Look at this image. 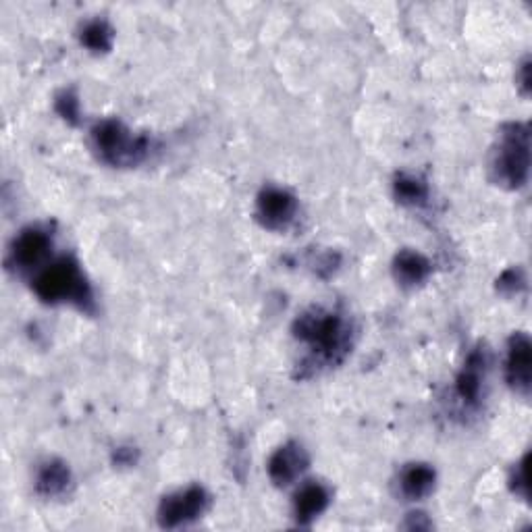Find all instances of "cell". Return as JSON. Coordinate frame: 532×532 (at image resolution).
Masks as SVG:
<instances>
[{"mask_svg":"<svg viewBox=\"0 0 532 532\" xmlns=\"http://www.w3.org/2000/svg\"><path fill=\"white\" fill-rule=\"evenodd\" d=\"M329 501H331V493L325 485L316 483V481L306 483L296 493V499H294V516L298 524L308 526L312 520H316L329 508Z\"/></svg>","mask_w":532,"mask_h":532,"instance_id":"8fae6325","label":"cell"},{"mask_svg":"<svg viewBox=\"0 0 532 532\" xmlns=\"http://www.w3.org/2000/svg\"><path fill=\"white\" fill-rule=\"evenodd\" d=\"M395 198L408 206L424 204L429 198L427 183L414 175H399L395 179Z\"/></svg>","mask_w":532,"mask_h":532,"instance_id":"9a60e30c","label":"cell"},{"mask_svg":"<svg viewBox=\"0 0 532 532\" xmlns=\"http://www.w3.org/2000/svg\"><path fill=\"white\" fill-rule=\"evenodd\" d=\"M92 142L104 163L113 167H133L148 154V140L133 133L115 119H106L92 129Z\"/></svg>","mask_w":532,"mask_h":532,"instance_id":"277c9868","label":"cell"},{"mask_svg":"<svg viewBox=\"0 0 532 532\" xmlns=\"http://www.w3.org/2000/svg\"><path fill=\"white\" fill-rule=\"evenodd\" d=\"M57 106H59V113H61L65 119L73 121V119L77 117V100H75L71 94H65L63 98H59Z\"/></svg>","mask_w":532,"mask_h":532,"instance_id":"d6986e66","label":"cell"},{"mask_svg":"<svg viewBox=\"0 0 532 532\" xmlns=\"http://www.w3.org/2000/svg\"><path fill=\"white\" fill-rule=\"evenodd\" d=\"M50 248H52V237L46 229L28 227L13 239L9 262L17 271H32L48 256Z\"/></svg>","mask_w":532,"mask_h":532,"instance_id":"52a82bcc","label":"cell"},{"mask_svg":"<svg viewBox=\"0 0 532 532\" xmlns=\"http://www.w3.org/2000/svg\"><path fill=\"white\" fill-rule=\"evenodd\" d=\"M528 69H530V65H528V61H524L522 63V67H520V86H522V90L528 94V88H530V77H528Z\"/></svg>","mask_w":532,"mask_h":532,"instance_id":"ffe728a7","label":"cell"},{"mask_svg":"<svg viewBox=\"0 0 532 532\" xmlns=\"http://www.w3.org/2000/svg\"><path fill=\"white\" fill-rule=\"evenodd\" d=\"M208 510V495L202 487H188L161 501L158 522L163 528H179L198 520Z\"/></svg>","mask_w":532,"mask_h":532,"instance_id":"5b68a950","label":"cell"},{"mask_svg":"<svg viewBox=\"0 0 532 532\" xmlns=\"http://www.w3.org/2000/svg\"><path fill=\"white\" fill-rule=\"evenodd\" d=\"M530 366H532V345L526 333H516L508 345L505 358V379L510 387L522 395L530 391Z\"/></svg>","mask_w":532,"mask_h":532,"instance_id":"30bf717a","label":"cell"},{"mask_svg":"<svg viewBox=\"0 0 532 532\" xmlns=\"http://www.w3.org/2000/svg\"><path fill=\"white\" fill-rule=\"evenodd\" d=\"M437 474L429 464H410L399 474V493L408 501L429 497L435 489Z\"/></svg>","mask_w":532,"mask_h":532,"instance_id":"7c38bea8","label":"cell"},{"mask_svg":"<svg viewBox=\"0 0 532 532\" xmlns=\"http://www.w3.org/2000/svg\"><path fill=\"white\" fill-rule=\"evenodd\" d=\"M524 275L520 269H508L497 279V291L503 296H514L524 289Z\"/></svg>","mask_w":532,"mask_h":532,"instance_id":"e0dca14e","label":"cell"},{"mask_svg":"<svg viewBox=\"0 0 532 532\" xmlns=\"http://www.w3.org/2000/svg\"><path fill=\"white\" fill-rule=\"evenodd\" d=\"M34 291L46 304L71 302L82 310H90L94 302L90 285L73 258H59L42 269L34 279Z\"/></svg>","mask_w":532,"mask_h":532,"instance_id":"7a4b0ae2","label":"cell"},{"mask_svg":"<svg viewBox=\"0 0 532 532\" xmlns=\"http://www.w3.org/2000/svg\"><path fill=\"white\" fill-rule=\"evenodd\" d=\"M526 460L528 458H524L518 466H516V472H514V478H512V487H514V491H516V495H520V497H528V483H526Z\"/></svg>","mask_w":532,"mask_h":532,"instance_id":"ac0fdd59","label":"cell"},{"mask_svg":"<svg viewBox=\"0 0 532 532\" xmlns=\"http://www.w3.org/2000/svg\"><path fill=\"white\" fill-rule=\"evenodd\" d=\"M487 370H489L487 350H483V348L474 350L468 356L464 368L460 370V375L456 379V395L466 408H474V406H478V402H481Z\"/></svg>","mask_w":532,"mask_h":532,"instance_id":"ba28073f","label":"cell"},{"mask_svg":"<svg viewBox=\"0 0 532 532\" xmlns=\"http://www.w3.org/2000/svg\"><path fill=\"white\" fill-rule=\"evenodd\" d=\"M308 454L306 449L296 443V441H289L283 447H279L271 462H269V476L271 481L277 487H287L291 483H296L298 478L304 474V470L308 468Z\"/></svg>","mask_w":532,"mask_h":532,"instance_id":"9c48e42d","label":"cell"},{"mask_svg":"<svg viewBox=\"0 0 532 532\" xmlns=\"http://www.w3.org/2000/svg\"><path fill=\"white\" fill-rule=\"evenodd\" d=\"M530 140L524 123H510L501 129L499 146L491 158L493 181L501 188L518 190L528 179Z\"/></svg>","mask_w":532,"mask_h":532,"instance_id":"3957f363","label":"cell"},{"mask_svg":"<svg viewBox=\"0 0 532 532\" xmlns=\"http://www.w3.org/2000/svg\"><path fill=\"white\" fill-rule=\"evenodd\" d=\"M113 30H111V25L102 21V19H94L90 21L86 28L82 30V44L86 48H90L92 52H106V50H111L113 46Z\"/></svg>","mask_w":532,"mask_h":532,"instance_id":"2e32d148","label":"cell"},{"mask_svg":"<svg viewBox=\"0 0 532 532\" xmlns=\"http://www.w3.org/2000/svg\"><path fill=\"white\" fill-rule=\"evenodd\" d=\"M256 215H258V221L266 229L281 231V229H287L291 223H294V219L298 215V202L287 190L266 188L258 196Z\"/></svg>","mask_w":532,"mask_h":532,"instance_id":"8992f818","label":"cell"},{"mask_svg":"<svg viewBox=\"0 0 532 532\" xmlns=\"http://www.w3.org/2000/svg\"><path fill=\"white\" fill-rule=\"evenodd\" d=\"M393 273L399 283L406 287H414L429 279L431 262L416 250H402L395 256Z\"/></svg>","mask_w":532,"mask_h":532,"instance_id":"4fadbf2b","label":"cell"},{"mask_svg":"<svg viewBox=\"0 0 532 532\" xmlns=\"http://www.w3.org/2000/svg\"><path fill=\"white\" fill-rule=\"evenodd\" d=\"M294 333L308 345L310 356L302 366L312 368V372L341 364L352 350V323L333 310L312 308L304 312L294 325Z\"/></svg>","mask_w":532,"mask_h":532,"instance_id":"6da1fadb","label":"cell"},{"mask_svg":"<svg viewBox=\"0 0 532 532\" xmlns=\"http://www.w3.org/2000/svg\"><path fill=\"white\" fill-rule=\"evenodd\" d=\"M71 485V470L61 460H48L36 476V491L42 497H59Z\"/></svg>","mask_w":532,"mask_h":532,"instance_id":"5bb4252c","label":"cell"}]
</instances>
